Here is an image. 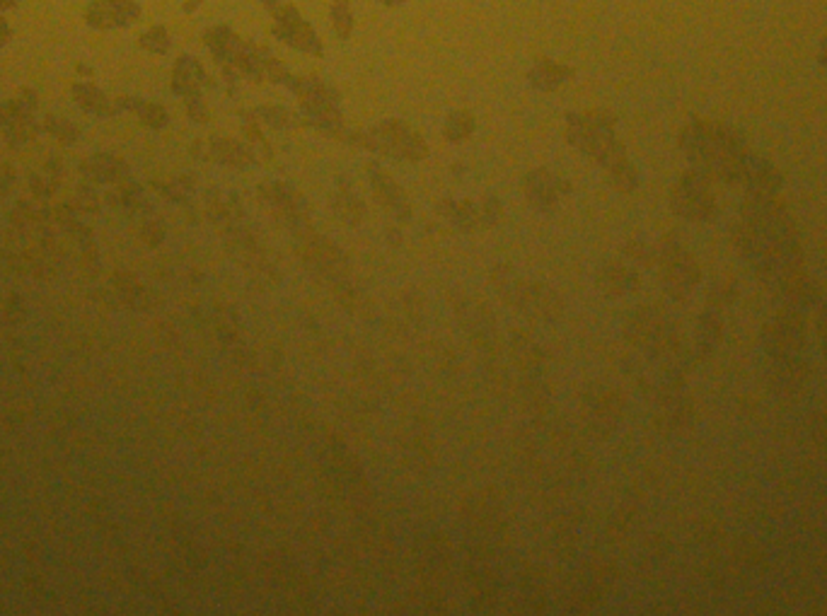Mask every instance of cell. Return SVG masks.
Wrapping results in <instances>:
<instances>
[{"mask_svg": "<svg viewBox=\"0 0 827 616\" xmlns=\"http://www.w3.org/2000/svg\"><path fill=\"white\" fill-rule=\"evenodd\" d=\"M564 136L574 148L581 150L586 158H591L603 170L605 179L612 187L624 191V194L639 187V170L629 160L627 148L620 141V133H617L610 114L598 112V109L571 114L566 119Z\"/></svg>", "mask_w": 827, "mask_h": 616, "instance_id": "obj_1", "label": "cell"}, {"mask_svg": "<svg viewBox=\"0 0 827 616\" xmlns=\"http://www.w3.org/2000/svg\"><path fill=\"white\" fill-rule=\"evenodd\" d=\"M206 44L228 71L245 75V78L257 80V83H286L288 71L269 51L252 42H245L235 32H230L228 27H213L206 34Z\"/></svg>", "mask_w": 827, "mask_h": 616, "instance_id": "obj_2", "label": "cell"}, {"mask_svg": "<svg viewBox=\"0 0 827 616\" xmlns=\"http://www.w3.org/2000/svg\"><path fill=\"white\" fill-rule=\"evenodd\" d=\"M682 148L702 170L716 172L719 177L724 174L733 177L731 172H738L740 162H743V150L738 148L736 141L709 121H692L682 131Z\"/></svg>", "mask_w": 827, "mask_h": 616, "instance_id": "obj_3", "label": "cell"}, {"mask_svg": "<svg viewBox=\"0 0 827 616\" xmlns=\"http://www.w3.org/2000/svg\"><path fill=\"white\" fill-rule=\"evenodd\" d=\"M296 92L300 107L305 112V121L310 129L325 133L332 138H346L349 129H346L344 116L339 112V97L332 87L322 83V80L312 78V75H291L288 73L286 83Z\"/></svg>", "mask_w": 827, "mask_h": 616, "instance_id": "obj_4", "label": "cell"}, {"mask_svg": "<svg viewBox=\"0 0 827 616\" xmlns=\"http://www.w3.org/2000/svg\"><path fill=\"white\" fill-rule=\"evenodd\" d=\"M358 143L366 148L375 150V153L387 155L402 162H421L429 158V143L421 136L419 129L402 119H390L370 129L363 136H358Z\"/></svg>", "mask_w": 827, "mask_h": 616, "instance_id": "obj_5", "label": "cell"}, {"mask_svg": "<svg viewBox=\"0 0 827 616\" xmlns=\"http://www.w3.org/2000/svg\"><path fill=\"white\" fill-rule=\"evenodd\" d=\"M257 194L266 211L274 215L279 223L286 225L288 230L296 232L310 225L308 203H305L303 194H300L296 187H291L288 182H281V179H264V182H259Z\"/></svg>", "mask_w": 827, "mask_h": 616, "instance_id": "obj_6", "label": "cell"}, {"mask_svg": "<svg viewBox=\"0 0 827 616\" xmlns=\"http://www.w3.org/2000/svg\"><path fill=\"white\" fill-rule=\"evenodd\" d=\"M274 32L293 49L305 51V54H322V44L315 29L293 5L283 3L274 10Z\"/></svg>", "mask_w": 827, "mask_h": 616, "instance_id": "obj_7", "label": "cell"}, {"mask_svg": "<svg viewBox=\"0 0 827 616\" xmlns=\"http://www.w3.org/2000/svg\"><path fill=\"white\" fill-rule=\"evenodd\" d=\"M520 189H523L525 201L532 203L535 208H542V211H549V208L557 206L559 201L566 199L569 194V182L554 170H530L520 182Z\"/></svg>", "mask_w": 827, "mask_h": 616, "instance_id": "obj_8", "label": "cell"}, {"mask_svg": "<svg viewBox=\"0 0 827 616\" xmlns=\"http://www.w3.org/2000/svg\"><path fill=\"white\" fill-rule=\"evenodd\" d=\"M366 172H368L370 189L375 191V199L383 203V208H387L392 215H402V218L412 213V201H409L407 191H404L402 184H399L397 179L385 170V167L370 162V165L366 167Z\"/></svg>", "mask_w": 827, "mask_h": 616, "instance_id": "obj_9", "label": "cell"}, {"mask_svg": "<svg viewBox=\"0 0 827 616\" xmlns=\"http://www.w3.org/2000/svg\"><path fill=\"white\" fill-rule=\"evenodd\" d=\"M673 203L682 215H692V218L711 213V208H714V199H711L707 182H704L702 174L695 172L685 174V177L675 184Z\"/></svg>", "mask_w": 827, "mask_h": 616, "instance_id": "obj_10", "label": "cell"}, {"mask_svg": "<svg viewBox=\"0 0 827 616\" xmlns=\"http://www.w3.org/2000/svg\"><path fill=\"white\" fill-rule=\"evenodd\" d=\"M453 215H455V220H458L460 228H465V230H487V228H494V225L499 223L501 215H503V208L496 199H482V201L465 199V201L455 203Z\"/></svg>", "mask_w": 827, "mask_h": 616, "instance_id": "obj_11", "label": "cell"}, {"mask_svg": "<svg viewBox=\"0 0 827 616\" xmlns=\"http://www.w3.org/2000/svg\"><path fill=\"white\" fill-rule=\"evenodd\" d=\"M571 71L569 66H564V63H557V61H540L535 68L530 71V83L537 87V90H545V92H552L557 90V87L566 85L571 80Z\"/></svg>", "mask_w": 827, "mask_h": 616, "instance_id": "obj_12", "label": "cell"}, {"mask_svg": "<svg viewBox=\"0 0 827 616\" xmlns=\"http://www.w3.org/2000/svg\"><path fill=\"white\" fill-rule=\"evenodd\" d=\"M208 155H211L213 160L225 162V165H235V167H245L254 162V150L247 148V145H242L240 141H230V138H221V141L208 143Z\"/></svg>", "mask_w": 827, "mask_h": 616, "instance_id": "obj_13", "label": "cell"}, {"mask_svg": "<svg viewBox=\"0 0 827 616\" xmlns=\"http://www.w3.org/2000/svg\"><path fill=\"white\" fill-rule=\"evenodd\" d=\"M201 83H204V71L199 68V63L192 61L189 56H184L182 61L177 63L175 87L179 92H184V95H189V100H201Z\"/></svg>", "mask_w": 827, "mask_h": 616, "instance_id": "obj_14", "label": "cell"}, {"mask_svg": "<svg viewBox=\"0 0 827 616\" xmlns=\"http://www.w3.org/2000/svg\"><path fill=\"white\" fill-rule=\"evenodd\" d=\"M474 129H477V121H474V114L467 112V109H455V112H450L443 124V133L450 143L467 141Z\"/></svg>", "mask_w": 827, "mask_h": 616, "instance_id": "obj_15", "label": "cell"}, {"mask_svg": "<svg viewBox=\"0 0 827 616\" xmlns=\"http://www.w3.org/2000/svg\"><path fill=\"white\" fill-rule=\"evenodd\" d=\"M332 27L341 39H349L351 32H354V10H351V5L346 0H334Z\"/></svg>", "mask_w": 827, "mask_h": 616, "instance_id": "obj_16", "label": "cell"}, {"mask_svg": "<svg viewBox=\"0 0 827 616\" xmlns=\"http://www.w3.org/2000/svg\"><path fill=\"white\" fill-rule=\"evenodd\" d=\"M334 211H337L339 215H356L358 218V213H363V208H361V203L349 199V196H339V203Z\"/></svg>", "mask_w": 827, "mask_h": 616, "instance_id": "obj_17", "label": "cell"}, {"mask_svg": "<svg viewBox=\"0 0 827 616\" xmlns=\"http://www.w3.org/2000/svg\"><path fill=\"white\" fill-rule=\"evenodd\" d=\"M259 3L266 5V8H271V13H274V10L279 8V5L286 3V0H259Z\"/></svg>", "mask_w": 827, "mask_h": 616, "instance_id": "obj_18", "label": "cell"}, {"mask_svg": "<svg viewBox=\"0 0 827 616\" xmlns=\"http://www.w3.org/2000/svg\"><path fill=\"white\" fill-rule=\"evenodd\" d=\"M380 3H383V5H399L402 0H380Z\"/></svg>", "mask_w": 827, "mask_h": 616, "instance_id": "obj_19", "label": "cell"}, {"mask_svg": "<svg viewBox=\"0 0 827 616\" xmlns=\"http://www.w3.org/2000/svg\"><path fill=\"white\" fill-rule=\"evenodd\" d=\"M825 63H827V51H825Z\"/></svg>", "mask_w": 827, "mask_h": 616, "instance_id": "obj_20", "label": "cell"}]
</instances>
